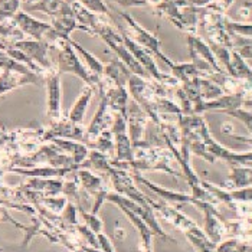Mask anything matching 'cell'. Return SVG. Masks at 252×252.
<instances>
[{"label":"cell","instance_id":"cell-1","mask_svg":"<svg viewBox=\"0 0 252 252\" xmlns=\"http://www.w3.org/2000/svg\"><path fill=\"white\" fill-rule=\"evenodd\" d=\"M95 36H99V38L102 39V40L114 51V54H117V58L121 59V61L127 65V68H128L134 75H138V77L141 78H150L149 77V74L146 72V69L138 63V61L133 57V54H131V52L128 51V48L126 46L121 33L116 32L108 23L99 20V23H98L97 26V31H95Z\"/></svg>","mask_w":252,"mask_h":252},{"label":"cell","instance_id":"cell-2","mask_svg":"<svg viewBox=\"0 0 252 252\" xmlns=\"http://www.w3.org/2000/svg\"><path fill=\"white\" fill-rule=\"evenodd\" d=\"M155 7L158 16L167 18L180 31H185L188 33H193L196 31L199 7H194L192 4L180 6L172 0H161Z\"/></svg>","mask_w":252,"mask_h":252},{"label":"cell","instance_id":"cell-3","mask_svg":"<svg viewBox=\"0 0 252 252\" xmlns=\"http://www.w3.org/2000/svg\"><path fill=\"white\" fill-rule=\"evenodd\" d=\"M188 46H189V52L192 57V63L200 71L203 77L209 78L212 74H226V71L218 62L211 46L199 36L189 33Z\"/></svg>","mask_w":252,"mask_h":252},{"label":"cell","instance_id":"cell-4","mask_svg":"<svg viewBox=\"0 0 252 252\" xmlns=\"http://www.w3.org/2000/svg\"><path fill=\"white\" fill-rule=\"evenodd\" d=\"M58 72L59 74H75L87 85L98 87L101 78L95 77L90 72V69L81 62L78 58L77 51L72 48V45L68 40H61V49L58 55Z\"/></svg>","mask_w":252,"mask_h":252},{"label":"cell","instance_id":"cell-5","mask_svg":"<svg viewBox=\"0 0 252 252\" xmlns=\"http://www.w3.org/2000/svg\"><path fill=\"white\" fill-rule=\"evenodd\" d=\"M120 18L126 20L127 26H128V36L133 39L134 42H137L140 46L146 48L155 58H157L160 62H163L164 65H167L169 68H172V65L175 63L172 59H169L163 52H161V43L158 38L156 36L155 33L149 32L147 29H144L137 20H134L128 13L126 12H118Z\"/></svg>","mask_w":252,"mask_h":252},{"label":"cell","instance_id":"cell-6","mask_svg":"<svg viewBox=\"0 0 252 252\" xmlns=\"http://www.w3.org/2000/svg\"><path fill=\"white\" fill-rule=\"evenodd\" d=\"M149 117L141 110V107L133 102L128 104V110H127V130H128V136L131 140V146L133 150L136 149H146V147H155L150 146L146 141V128L149 124Z\"/></svg>","mask_w":252,"mask_h":252},{"label":"cell","instance_id":"cell-7","mask_svg":"<svg viewBox=\"0 0 252 252\" xmlns=\"http://www.w3.org/2000/svg\"><path fill=\"white\" fill-rule=\"evenodd\" d=\"M111 133L116 143V158L114 161H131L134 158V150L127 130V117L114 114Z\"/></svg>","mask_w":252,"mask_h":252},{"label":"cell","instance_id":"cell-8","mask_svg":"<svg viewBox=\"0 0 252 252\" xmlns=\"http://www.w3.org/2000/svg\"><path fill=\"white\" fill-rule=\"evenodd\" d=\"M10 45L20 49L23 54H26V57H29L42 69L49 71L52 68L51 59L48 57V52H49V48H51L49 42H46V40H36V39H28V40L22 39V40L13 42Z\"/></svg>","mask_w":252,"mask_h":252},{"label":"cell","instance_id":"cell-9","mask_svg":"<svg viewBox=\"0 0 252 252\" xmlns=\"http://www.w3.org/2000/svg\"><path fill=\"white\" fill-rule=\"evenodd\" d=\"M133 72L127 68V65L121 59H113L104 65V72L101 75L99 84L101 87H127L128 79Z\"/></svg>","mask_w":252,"mask_h":252},{"label":"cell","instance_id":"cell-10","mask_svg":"<svg viewBox=\"0 0 252 252\" xmlns=\"http://www.w3.org/2000/svg\"><path fill=\"white\" fill-rule=\"evenodd\" d=\"M113 121H114V113L107 107L105 101L101 99L97 113L93 117L91 124H90V127L84 136V144H87L90 147L102 131L108 130L113 126Z\"/></svg>","mask_w":252,"mask_h":252},{"label":"cell","instance_id":"cell-11","mask_svg":"<svg viewBox=\"0 0 252 252\" xmlns=\"http://www.w3.org/2000/svg\"><path fill=\"white\" fill-rule=\"evenodd\" d=\"M99 87V97L105 101L107 107L114 113L127 117L128 110V90L127 87Z\"/></svg>","mask_w":252,"mask_h":252},{"label":"cell","instance_id":"cell-12","mask_svg":"<svg viewBox=\"0 0 252 252\" xmlns=\"http://www.w3.org/2000/svg\"><path fill=\"white\" fill-rule=\"evenodd\" d=\"M84 130L81 124H75L69 121L68 118L63 121H52V126L48 131L42 137L43 141H51L54 138H66V140H75V141H82L84 143Z\"/></svg>","mask_w":252,"mask_h":252},{"label":"cell","instance_id":"cell-13","mask_svg":"<svg viewBox=\"0 0 252 252\" xmlns=\"http://www.w3.org/2000/svg\"><path fill=\"white\" fill-rule=\"evenodd\" d=\"M42 81H43V75H39L35 72L20 74V72L4 69L0 75V97L15 88H19L28 84H42Z\"/></svg>","mask_w":252,"mask_h":252},{"label":"cell","instance_id":"cell-14","mask_svg":"<svg viewBox=\"0 0 252 252\" xmlns=\"http://www.w3.org/2000/svg\"><path fill=\"white\" fill-rule=\"evenodd\" d=\"M48 87V118L51 121H58L61 118V74L51 72L45 77Z\"/></svg>","mask_w":252,"mask_h":252},{"label":"cell","instance_id":"cell-15","mask_svg":"<svg viewBox=\"0 0 252 252\" xmlns=\"http://www.w3.org/2000/svg\"><path fill=\"white\" fill-rule=\"evenodd\" d=\"M13 20L16 22V25L19 26V29L25 35L31 36L32 39H36V40H43L45 35L51 29V23L40 22V20L29 16L25 12H18L13 16Z\"/></svg>","mask_w":252,"mask_h":252},{"label":"cell","instance_id":"cell-16","mask_svg":"<svg viewBox=\"0 0 252 252\" xmlns=\"http://www.w3.org/2000/svg\"><path fill=\"white\" fill-rule=\"evenodd\" d=\"M244 104V95L242 94H228V95H220V97L214 98V99H208L203 101L197 110L196 114L205 113V111H219V113H225L228 110H235V108H241Z\"/></svg>","mask_w":252,"mask_h":252},{"label":"cell","instance_id":"cell-17","mask_svg":"<svg viewBox=\"0 0 252 252\" xmlns=\"http://www.w3.org/2000/svg\"><path fill=\"white\" fill-rule=\"evenodd\" d=\"M194 205L199 206L205 212V226H206L205 229H206V233H208L209 239L214 244H218L220 241V236H222V225H220V220H219V215L215 211L212 203H209V202L196 199Z\"/></svg>","mask_w":252,"mask_h":252},{"label":"cell","instance_id":"cell-18","mask_svg":"<svg viewBox=\"0 0 252 252\" xmlns=\"http://www.w3.org/2000/svg\"><path fill=\"white\" fill-rule=\"evenodd\" d=\"M51 141L55 146H58L63 153H69L77 164H82L88 157V146L81 141L66 140V138H54Z\"/></svg>","mask_w":252,"mask_h":252},{"label":"cell","instance_id":"cell-19","mask_svg":"<svg viewBox=\"0 0 252 252\" xmlns=\"http://www.w3.org/2000/svg\"><path fill=\"white\" fill-rule=\"evenodd\" d=\"M94 90L95 88L91 87V85H87L82 90V93L79 94V97L77 98L75 104L72 105V108H71V111L68 114V120L69 121H72L75 124H81L84 121V117H85L87 108L90 105V101H91V98L94 95Z\"/></svg>","mask_w":252,"mask_h":252},{"label":"cell","instance_id":"cell-20","mask_svg":"<svg viewBox=\"0 0 252 252\" xmlns=\"http://www.w3.org/2000/svg\"><path fill=\"white\" fill-rule=\"evenodd\" d=\"M228 75L235 79H244L252 88V69L235 49L231 51V68L228 71Z\"/></svg>","mask_w":252,"mask_h":252},{"label":"cell","instance_id":"cell-21","mask_svg":"<svg viewBox=\"0 0 252 252\" xmlns=\"http://www.w3.org/2000/svg\"><path fill=\"white\" fill-rule=\"evenodd\" d=\"M68 7H69V3L66 0H36V1L28 4L26 9L45 12L46 15H49L54 19V18L59 16L63 10H66Z\"/></svg>","mask_w":252,"mask_h":252},{"label":"cell","instance_id":"cell-22","mask_svg":"<svg viewBox=\"0 0 252 252\" xmlns=\"http://www.w3.org/2000/svg\"><path fill=\"white\" fill-rule=\"evenodd\" d=\"M136 179L140 182V183H143V185H146L147 188H150L153 192H156L157 194H160L161 197H164L166 200L176 202V203H193V205H194V202H196V199H194L193 196H188V194H183V193H176V192H170V190L161 189V188L156 186V185H153V183H150L149 180H146L143 176H140L138 173H136Z\"/></svg>","mask_w":252,"mask_h":252},{"label":"cell","instance_id":"cell-23","mask_svg":"<svg viewBox=\"0 0 252 252\" xmlns=\"http://www.w3.org/2000/svg\"><path fill=\"white\" fill-rule=\"evenodd\" d=\"M69 43L72 45V48L77 51V54H79L82 58H84V61H85V63L88 65V69H90V72L93 74V75H95V77L101 78V75H102V72H104V63L99 61V59H97L90 51H87L84 46H81L78 42H75V40H72V39L69 38Z\"/></svg>","mask_w":252,"mask_h":252},{"label":"cell","instance_id":"cell-24","mask_svg":"<svg viewBox=\"0 0 252 252\" xmlns=\"http://www.w3.org/2000/svg\"><path fill=\"white\" fill-rule=\"evenodd\" d=\"M229 177L232 180L233 186L238 189L252 186V169L248 166H239V164L231 166V176Z\"/></svg>","mask_w":252,"mask_h":252},{"label":"cell","instance_id":"cell-25","mask_svg":"<svg viewBox=\"0 0 252 252\" xmlns=\"http://www.w3.org/2000/svg\"><path fill=\"white\" fill-rule=\"evenodd\" d=\"M173 77L179 81V82H186V81H190L194 77H203L200 74V71L194 66L193 63H173L172 68H170Z\"/></svg>","mask_w":252,"mask_h":252},{"label":"cell","instance_id":"cell-26","mask_svg":"<svg viewBox=\"0 0 252 252\" xmlns=\"http://www.w3.org/2000/svg\"><path fill=\"white\" fill-rule=\"evenodd\" d=\"M90 147H94L95 150L104 153V155L113 153V150H116V143H114V136H113L111 130L102 131Z\"/></svg>","mask_w":252,"mask_h":252},{"label":"cell","instance_id":"cell-27","mask_svg":"<svg viewBox=\"0 0 252 252\" xmlns=\"http://www.w3.org/2000/svg\"><path fill=\"white\" fill-rule=\"evenodd\" d=\"M200 91H202V97L205 101L208 99H214V98L223 95V90L220 85H218L215 81L209 78L200 77Z\"/></svg>","mask_w":252,"mask_h":252},{"label":"cell","instance_id":"cell-28","mask_svg":"<svg viewBox=\"0 0 252 252\" xmlns=\"http://www.w3.org/2000/svg\"><path fill=\"white\" fill-rule=\"evenodd\" d=\"M225 28L231 36L236 35L242 38H252V23H241L225 19Z\"/></svg>","mask_w":252,"mask_h":252},{"label":"cell","instance_id":"cell-29","mask_svg":"<svg viewBox=\"0 0 252 252\" xmlns=\"http://www.w3.org/2000/svg\"><path fill=\"white\" fill-rule=\"evenodd\" d=\"M19 0H0V23L12 19L19 12Z\"/></svg>","mask_w":252,"mask_h":252},{"label":"cell","instance_id":"cell-30","mask_svg":"<svg viewBox=\"0 0 252 252\" xmlns=\"http://www.w3.org/2000/svg\"><path fill=\"white\" fill-rule=\"evenodd\" d=\"M78 1H79L85 9H88V10L93 12V13L111 16V12H110L108 6L104 3V0H78Z\"/></svg>","mask_w":252,"mask_h":252},{"label":"cell","instance_id":"cell-31","mask_svg":"<svg viewBox=\"0 0 252 252\" xmlns=\"http://www.w3.org/2000/svg\"><path fill=\"white\" fill-rule=\"evenodd\" d=\"M225 114L233 117L236 120H239L241 123H244V126L248 128V131L252 134V111L251 110H245V108H235V110H228L225 111Z\"/></svg>","mask_w":252,"mask_h":252},{"label":"cell","instance_id":"cell-32","mask_svg":"<svg viewBox=\"0 0 252 252\" xmlns=\"http://www.w3.org/2000/svg\"><path fill=\"white\" fill-rule=\"evenodd\" d=\"M228 199H229V202H232V200L252 202V186L241 188V189L233 190V192H228Z\"/></svg>","mask_w":252,"mask_h":252},{"label":"cell","instance_id":"cell-33","mask_svg":"<svg viewBox=\"0 0 252 252\" xmlns=\"http://www.w3.org/2000/svg\"><path fill=\"white\" fill-rule=\"evenodd\" d=\"M108 3H116L121 7H143L147 6L146 0H107Z\"/></svg>","mask_w":252,"mask_h":252},{"label":"cell","instance_id":"cell-34","mask_svg":"<svg viewBox=\"0 0 252 252\" xmlns=\"http://www.w3.org/2000/svg\"><path fill=\"white\" fill-rule=\"evenodd\" d=\"M65 219L69 223H77V209L74 208V205H68L66 212H65Z\"/></svg>","mask_w":252,"mask_h":252},{"label":"cell","instance_id":"cell-35","mask_svg":"<svg viewBox=\"0 0 252 252\" xmlns=\"http://www.w3.org/2000/svg\"><path fill=\"white\" fill-rule=\"evenodd\" d=\"M236 245H238V242H236L235 239L228 241V242H223V244L216 250V252H233V250L236 248Z\"/></svg>","mask_w":252,"mask_h":252},{"label":"cell","instance_id":"cell-36","mask_svg":"<svg viewBox=\"0 0 252 252\" xmlns=\"http://www.w3.org/2000/svg\"><path fill=\"white\" fill-rule=\"evenodd\" d=\"M98 244H99V247H101L105 252H114L113 251L111 244L108 242V239H107L104 235H99V233H98Z\"/></svg>","mask_w":252,"mask_h":252},{"label":"cell","instance_id":"cell-37","mask_svg":"<svg viewBox=\"0 0 252 252\" xmlns=\"http://www.w3.org/2000/svg\"><path fill=\"white\" fill-rule=\"evenodd\" d=\"M189 1V4H192V6H194V7H205V6H209L212 1H215V0H188Z\"/></svg>","mask_w":252,"mask_h":252},{"label":"cell","instance_id":"cell-38","mask_svg":"<svg viewBox=\"0 0 252 252\" xmlns=\"http://www.w3.org/2000/svg\"><path fill=\"white\" fill-rule=\"evenodd\" d=\"M232 138L235 140H238V141H241V143H245V144H250L252 146V138H248V137H241V136H235V134H231Z\"/></svg>","mask_w":252,"mask_h":252},{"label":"cell","instance_id":"cell-39","mask_svg":"<svg viewBox=\"0 0 252 252\" xmlns=\"http://www.w3.org/2000/svg\"><path fill=\"white\" fill-rule=\"evenodd\" d=\"M233 252H252V247H250V245H236Z\"/></svg>","mask_w":252,"mask_h":252},{"label":"cell","instance_id":"cell-40","mask_svg":"<svg viewBox=\"0 0 252 252\" xmlns=\"http://www.w3.org/2000/svg\"><path fill=\"white\" fill-rule=\"evenodd\" d=\"M9 138H10V137H9L7 134H6V133H3V131L0 130V146L6 144V143L9 141Z\"/></svg>","mask_w":252,"mask_h":252},{"label":"cell","instance_id":"cell-41","mask_svg":"<svg viewBox=\"0 0 252 252\" xmlns=\"http://www.w3.org/2000/svg\"><path fill=\"white\" fill-rule=\"evenodd\" d=\"M247 110H251L252 111V99H244V104H242Z\"/></svg>","mask_w":252,"mask_h":252},{"label":"cell","instance_id":"cell-42","mask_svg":"<svg viewBox=\"0 0 252 252\" xmlns=\"http://www.w3.org/2000/svg\"><path fill=\"white\" fill-rule=\"evenodd\" d=\"M223 1V9H228L233 3V0H222Z\"/></svg>","mask_w":252,"mask_h":252},{"label":"cell","instance_id":"cell-43","mask_svg":"<svg viewBox=\"0 0 252 252\" xmlns=\"http://www.w3.org/2000/svg\"><path fill=\"white\" fill-rule=\"evenodd\" d=\"M147 1V4H153V6H156V4H158L161 0H146Z\"/></svg>","mask_w":252,"mask_h":252},{"label":"cell","instance_id":"cell-44","mask_svg":"<svg viewBox=\"0 0 252 252\" xmlns=\"http://www.w3.org/2000/svg\"><path fill=\"white\" fill-rule=\"evenodd\" d=\"M245 6H247V7H252V0H250V1H248V3H247Z\"/></svg>","mask_w":252,"mask_h":252},{"label":"cell","instance_id":"cell-45","mask_svg":"<svg viewBox=\"0 0 252 252\" xmlns=\"http://www.w3.org/2000/svg\"><path fill=\"white\" fill-rule=\"evenodd\" d=\"M250 39H251V40H252V38H250Z\"/></svg>","mask_w":252,"mask_h":252}]
</instances>
